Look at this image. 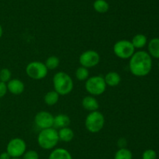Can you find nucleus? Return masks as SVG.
I'll return each mask as SVG.
<instances>
[{
	"instance_id": "ddd939ff",
	"label": "nucleus",
	"mask_w": 159,
	"mask_h": 159,
	"mask_svg": "<svg viewBox=\"0 0 159 159\" xmlns=\"http://www.w3.org/2000/svg\"><path fill=\"white\" fill-rule=\"evenodd\" d=\"M71 123L69 116L65 114H58L54 117V124L53 127L54 129H61L64 127H68Z\"/></svg>"
},
{
	"instance_id": "aec40b11",
	"label": "nucleus",
	"mask_w": 159,
	"mask_h": 159,
	"mask_svg": "<svg viewBox=\"0 0 159 159\" xmlns=\"http://www.w3.org/2000/svg\"><path fill=\"white\" fill-rule=\"evenodd\" d=\"M93 8L99 13H106L110 9V5L106 0H96L93 2Z\"/></svg>"
},
{
	"instance_id": "9b49d317",
	"label": "nucleus",
	"mask_w": 159,
	"mask_h": 159,
	"mask_svg": "<svg viewBox=\"0 0 159 159\" xmlns=\"http://www.w3.org/2000/svg\"><path fill=\"white\" fill-rule=\"evenodd\" d=\"M8 91L14 95H20L24 91L25 86L22 80L19 79H11L6 84Z\"/></svg>"
},
{
	"instance_id": "c756f323",
	"label": "nucleus",
	"mask_w": 159,
	"mask_h": 159,
	"mask_svg": "<svg viewBox=\"0 0 159 159\" xmlns=\"http://www.w3.org/2000/svg\"><path fill=\"white\" fill-rule=\"evenodd\" d=\"M2 34H3V30H2V27L1 24H0V38H1L2 36Z\"/></svg>"
},
{
	"instance_id": "9d476101",
	"label": "nucleus",
	"mask_w": 159,
	"mask_h": 159,
	"mask_svg": "<svg viewBox=\"0 0 159 159\" xmlns=\"http://www.w3.org/2000/svg\"><path fill=\"white\" fill-rule=\"evenodd\" d=\"M54 115L46 111H40L34 117V123L40 129L53 127Z\"/></svg>"
},
{
	"instance_id": "2f4dec72",
	"label": "nucleus",
	"mask_w": 159,
	"mask_h": 159,
	"mask_svg": "<svg viewBox=\"0 0 159 159\" xmlns=\"http://www.w3.org/2000/svg\"><path fill=\"white\" fill-rule=\"evenodd\" d=\"M158 68H159V62H158Z\"/></svg>"
},
{
	"instance_id": "f257e3e1",
	"label": "nucleus",
	"mask_w": 159,
	"mask_h": 159,
	"mask_svg": "<svg viewBox=\"0 0 159 159\" xmlns=\"http://www.w3.org/2000/svg\"><path fill=\"white\" fill-rule=\"evenodd\" d=\"M152 68V56L145 51H138L134 53L129 61V69L134 76H145Z\"/></svg>"
},
{
	"instance_id": "393cba45",
	"label": "nucleus",
	"mask_w": 159,
	"mask_h": 159,
	"mask_svg": "<svg viewBox=\"0 0 159 159\" xmlns=\"http://www.w3.org/2000/svg\"><path fill=\"white\" fill-rule=\"evenodd\" d=\"M142 159H157V153L153 149H147L143 152Z\"/></svg>"
},
{
	"instance_id": "a211bd4d",
	"label": "nucleus",
	"mask_w": 159,
	"mask_h": 159,
	"mask_svg": "<svg viewBox=\"0 0 159 159\" xmlns=\"http://www.w3.org/2000/svg\"><path fill=\"white\" fill-rule=\"evenodd\" d=\"M59 97H60V95L54 90L46 93V94L44 95V98H43V100H44V102L47 105L53 106L58 102Z\"/></svg>"
},
{
	"instance_id": "a878e982",
	"label": "nucleus",
	"mask_w": 159,
	"mask_h": 159,
	"mask_svg": "<svg viewBox=\"0 0 159 159\" xmlns=\"http://www.w3.org/2000/svg\"><path fill=\"white\" fill-rule=\"evenodd\" d=\"M23 159H39V154L34 150H30L23 154Z\"/></svg>"
},
{
	"instance_id": "20e7f679",
	"label": "nucleus",
	"mask_w": 159,
	"mask_h": 159,
	"mask_svg": "<svg viewBox=\"0 0 159 159\" xmlns=\"http://www.w3.org/2000/svg\"><path fill=\"white\" fill-rule=\"evenodd\" d=\"M105 125V117L99 111L90 112L85 120V126L87 130L93 133L99 132Z\"/></svg>"
},
{
	"instance_id": "412c9836",
	"label": "nucleus",
	"mask_w": 159,
	"mask_h": 159,
	"mask_svg": "<svg viewBox=\"0 0 159 159\" xmlns=\"http://www.w3.org/2000/svg\"><path fill=\"white\" fill-rule=\"evenodd\" d=\"M114 159H133V154L127 148H120L115 153Z\"/></svg>"
},
{
	"instance_id": "7c9ffc66",
	"label": "nucleus",
	"mask_w": 159,
	"mask_h": 159,
	"mask_svg": "<svg viewBox=\"0 0 159 159\" xmlns=\"http://www.w3.org/2000/svg\"><path fill=\"white\" fill-rule=\"evenodd\" d=\"M11 159H20V157H15V158H11Z\"/></svg>"
},
{
	"instance_id": "5701e85b",
	"label": "nucleus",
	"mask_w": 159,
	"mask_h": 159,
	"mask_svg": "<svg viewBox=\"0 0 159 159\" xmlns=\"http://www.w3.org/2000/svg\"><path fill=\"white\" fill-rule=\"evenodd\" d=\"M89 73L88 69L82 65L79 67L75 71V77L79 81L86 80L89 78Z\"/></svg>"
},
{
	"instance_id": "f03ea898",
	"label": "nucleus",
	"mask_w": 159,
	"mask_h": 159,
	"mask_svg": "<svg viewBox=\"0 0 159 159\" xmlns=\"http://www.w3.org/2000/svg\"><path fill=\"white\" fill-rule=\"evenodd\" d=\"M54 90L59 95H67L71 93L74 87V83L71 76L65 72H58L53 77Z\"/></svg>"
},
{
	"instance_id": "39448f33",
	"label": "nucleus",
	"mask_w": 159,
	"mask_h": 159,
	"mask_svg": "<svg viewBox=\"0 0 159 159\" xmlns=\"http://www.w3.org/2000/svg\"><path fill=\"white\" fill-rule=\"evenodd\" d=\"M85 90L92 96H99L106 91L107 84L104 77L101 76H93L85 80Z\"/></svg>"
},
{
	"instance_id": "2eb2a0df",
	"label": "nucleus",
	"mask_w": 159,
	"mask_h": 159,
	"mask_svg": "<svg viewBox=\"0 0 159 159\" xmlns=\"http://www.w3.org/2000/svg\"><path fill=\"white\" fill-rule=\"evenodd\" d=\"M48 159H73L71 153L65 148H55L50 154Z\"/></svg>"
},
{
	"instance_id": "f3484780",
	"label": "nucleus",
	"mask_w": 159,
	"mask_h": 159,
	"mask_svg": "<svg viewBox=\"0 0 159 159\" xmlns=\"http://www.w3.org/2000/svg\"><path fill=\"white\" fill-rule=\"evenodd\" d=\"M148 54L152 57L159 59V38L158 37L152 38L148 42Z\"/></svg>"
},
{
	"instance_id": "423d86ee",
	"label": "nucleus",
	"mask_w": 159,
	"mask_h": 159,
	"mask_svg": "<svg viewBox=\"0 0 159 159\" xmlns=\"http://www.w3.org/2000/svg\"><path fill=\"white\" fill-rule=\"evenodd\" d=\"M134 52L135 48L130 41L120 40L113 45V53L120 59H130Z\"/></svg>"
},
{
	"instance_id": "0eeeda50",
	"label": "nucleus",
	"mask_w": 159,
	"mask_h": 159,
	"mask_svg": "<svg viewBox=\"0 0 159 159\" xmlns=\"http://www.w3.org/2000/svg\"><path fill=\"white\" fill-rule=\"evenodd\" d=\"M26 73L31 79L42 80L47 76L48 70L43 62L39 61H33L26 65Z\"/></svg>"
},
{
	"instance_id": "c85d7f7f",
	"label": "nucleus",
	"mask_w": 159,
	"mask_h": 159,
	"mask_svg": "<svg viewBox=\"0 0 159 159\" xmlns=\"http://www.w3.org/2000/svg\"><path fill=\"white\" fill-rule=\"evenodd\" d=\"M11 156L8 154L7 151H4L0 154V159H11Z\"/></svg>"
},
{
	"instance_id": "dca6fc26",
	"label": "nucleus",
	"mask_w": 159,
	"mask_h": 159,
	"mask_svg": "<svg viewBox=\"0 0 159 159\" xmlns=\"http://www.w3.org/2000/svg\"><path fill=\"white\" fill-rule=\"evenodd\" d=\"M57 132H58L59 140H61V141L68 143V142L71 141L72 139L74 138V132L68 126V127H64L61 128V129H59Z\"/></svg>"
},
{
	"instance_id": "f8f14e48",
	"label": "nucleus",
	"mask_w": 159,
	"mask_h": 159,
	"mask_svg": "<svg viewBox=\"0 0 159 159\" xmlns=\"http://www.w3.org/2000/svg\"><path fill=\"white\" fill-rule=\"evenodd\" d=\"M82 105L85 110L89 111V112H93V111H97L99 108V102L94 98V96L89 95L83 98L82 101Z\"/></svg>"
},
{
	"instance_id": "1a4fd4ad",
	"label": "nucleus",
	"mask_w": 159,
	"mask_h": 159,
	"mask_svg": "<svg viewBox=\"0 0 159 159\" xmlns=\"http://www.w3.org/2000/svg\"><path fill=\"white\" fill-rule=\"evenodd\" d=\"M79 63L85 68H93L97 65L100 61V56L97 51L94 50H87L79 56Z\"/></svg>"
},
{
	"instance_id": "cd10ccee",
	"label": "nucleus",
	"mask_w": 159,
	"mask_h": 159,
	"mask_svg": "<svg viewBox=\"0 0 159 159\" xmlns=\"http://www.w3.org/2000/svg\"><path fill=\"white\" fill-rule=\"evenodd\" d=\"M118 146L120 148H124L126 147V145H127V141L124 138H120L117 142Z\"/></svg>"
},
{
	"instance_id": "4468645a",
	"label": "nucleus",
	"mask_w": 159,
	"mask_h": 159,
	"mask_svg": "<svg viewBox=\"0 0 159 159\" xmlns=\"http://www.w3.org/2000/svg\"><path fill=\"white\" fill-rule=\"evenodd\" d=\"M104 80H105L107 86L114 87L120 84L121 81V76L116 72H109L106 74Z\"/></svg>"
},
{
	"instance_id": "4be33fe9",
	"label": "nucleus",
	"mask_w": 159,
	"mask_h": 159,
	"mask_svg": "<svg viewBox=\"0 0 159 159\" xmlns=\"http://www.w3.org/2000/svg\"><path fill=\"white\" fill-rule=\"evenodd\" d=\"M45 65L48 70H53L57 69L60 65V59L58 57L55 55H51L47 59L45 62Z\"/></svg>"
},
{
	"instance_id": "bb28decb",
	"label": "nucleus",
	"mask_w": 159,
	"mask_h": 159,
	"mask_svg": "<svg viewBox=\"0 0 159 159\" xmlns=\"http://www.w3.org/2000/svg\"><path fill=\"white\" fill-rule=\"evenodd\" d=\"M7 85L6 83L0 81V98H3L7 93Z\"/></svg>"
},
{
	"instance_id": "6ab92c4d",
	"label": "nucleus",
	"mask_w": 159,
	"mask_h": 159,
	"mask_svg": "<svg viewBox=\"0 0 159 159\" xmlns=\"http://www.w3.org/2000/svg\"><path fill=\"white\" fill-rule=\"evenodd\" d=\"M148 39L144 34H138L132 38L131 43L134 48H142L147 45Z\"/></svg>"
},
{
	"instance_id": "6e6552de",
	"label": "nucleus",
	"mask_w": 159,
	"mask_h": 159,
	"mask_svg": "<svg viewBox=\"0 0 159 159\" xmlns=\"http://www.w3.org/2000/svg\"><path fill=\"white\" fill-rule=\"evenodd\" d=\"M26 150V142L21 138H13L10 140L6 146V151L12 158L20 157Z\"/></svg>"
},
{
	"instance_id": "7ed1b4c3",
	"label": "nucleus",
	"mask_w": 159,
	"mask_h": 159,
	"mask_svg": "<svg viewBox=\"0 0 159 159\" xmlns=\"http://www.w3.org/2000/svg\"><path fill=\"white\" fill-rule=\"evenodd\" d=\"M58 141V132L54 127L41 129L37 137L39 146L44 150L53 149L57 146Z\"/></svg>"
},
{
	"instance_id": "b1692460",
	"label": "nucleus",
	"mask_w": 159,
	"mask_h": 159,
	"mask_svg": "<svg viewBox=\"0 0 159 159\" xmlns=\"http://www.w3.org/2000/svg\"><path fill=\"white\" fill-rule=\"evenodd\" d=\"M12 77V73L7 68H3L0 70V81L7 84Z\"/></svg>"
}]
</instances>
